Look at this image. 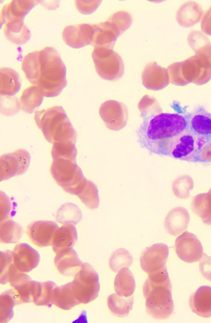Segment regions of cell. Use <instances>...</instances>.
<instances>
[{"instance_id": "cell-1", "label": "cell", "mask_w": 211, "mask_h": 323, "mask_svg": "<svg viewBox=\"0 0 211 323\" xmlns=\"http://www.w3.org/2000/svg\"><path fill=\"white\" fill-rule=\"evenodd\" d=\"M187 128L186 115L163 112L147 114L137 131L138 142L150 153L166 155L169 142Z\"/></svg>"}, {"instance_id": "cell-2", "label": "cell", "mask_w": 211, "mask_h": 323, "mask_svg": "<svg viewBox=\"0 0 211 323\" xmlns=\"http://www.w3.org/2000/svg\"><path fill=\"white\" fill-rule=\"evenodd\" d=\"M143 292L147 312L157 319L168 318L174 310L171 285L166 267L148 274Z\"/></svg>"}, {"instance_id": "cell-3", "label": "cell", "mask_w": 211, "mask_h": 323, "mask_svg": "<svg viewBox=\"0 0 211 323\" xmlns=\"http://www.w3.org/2000/svg\"><path fill=\"white\" fill-rule=\"evenodd\" d=\"M66 67L58 52L47 46L39 51V66L35 85L42 90L44 96L59 95L67 85Z\"/></svg>"}, {"instance_id": "cell-4", "label": "cell", "mask_w": 211, "mask_h": 323, "mask_svg": "<svg viewBox=\"0 0 211 323\" xmlns=\"http://www.w3.org/2000/svg\"><path fill=\"white\" fill-rule=\"evenodd\" d=\"M34 120L44 137L50 143L71 142L75 143L76 133L61 106L37 111Z\"/></svg>"}, {"instance_id": "cell-5", "label": "cell", "mask_w": 211, "mask_h": 323, "mask_svg": "<svg viewBox=\"0 0 211 323\" xmlns=\"http://www.w3.org/2000/svg\"><path fill=\"white\" fill-rule=\"evenodd\" d=\"M131 23L132 17L129 13L124 11L114 13L106 21L94 24L91 44L95 47L112 49L119 36L128 29Z\"/></svg>"}, {"instance_id": "cell-6", "label": "cell", "mask_w": 211, "mask_h": 323, "mask_svg": "<svg viewBox=\"0 0 211 323\" xmlns=\"http://www.w3.org/2000/svg\"><path fill=\"white\" fill-rule=\"evenodd\" d=\"M50 172L56 183L71 194L76 195L86 180L76 162L70 160L53 159Z\"/></svg>"}, {"instance_id": "cell-7", "label": "cell", "mask_w": 211, "mask_h": 323, "mask_svg": "<svg viewBox=\"0 0 211 323\" xmlns=\"http://www.w3.org/2000/svg\"><path fill=\"white\" fill-rule=\"evenodd\" d=\"M71 284L73 294L80 303H88L98 296L100 288L99 275L88 263L82 264Z\"/></svg>"}, {"instance_id": "cell-8", "label": "cell", "mask_w": 211, "mask_h": 323, "mask_svg": "<svg viewBox=\"0 0 211 323\" xmlns=\"http://www.w3.org/2000/svg\"><path fill=\"white\" fill-rule=\"evenodd\" d=\"M206 141L194 134L188 128L169 144L166 155L188 162H199V155Z\"/></svg>"}, {"instance_id": "cell-9", "label": "cell", "mask_w": 211, "mask_h": 323, "mask_svg": "<svg viewBox=\"0 0 211 323\" xmlns=\"http://www.w3.org/2000/svg\"><path fill=\"white\" fill-rule=\"evenodd\" d=\"M92 58L97 73L104 79L114 80L123 72L124 63L121 57L111 48L95 47Z\"/></svg>"}, {"instance_id": "cell-10", "label": "cell", "mask_w": 211, "mask_h": 323, "mask_svg": "<svg viewBox=\"0 0 211 323\" xmlns=\"http://www.w3.org/2000/svg\"><path fill=\"white\" fill-rule=\"evenodd\" d=\"M31 157L23 149L2 155L0 157V180L8 179L24 173L28 169Z\"/></svg>"}, {"instance_id": "cell-11", "label": "cell", "mask_w": 211, "mask_h": 323, "mask_svg": "<svg viewBox=\"0 0 211 323\" xmlns=\"http://www.w3.org/2000/svg\"><path fill=\"white\" fill-rule=\"evenodd\" d=\"M174 248L178 257L187 263L199 261L204 254L203 248L199 240L195 235L188 231L177 237Z\"/></svg>"}, {"instance_id": "cell-12", "label": "cell", "mask_w": 211, "mask_h": 323, "mask_svg": "<svg viewBox=\"0 0 211 323\" xmlns=\"http://www.w3.org/2000/svg\"><path fill=\"white\" fill-rule=\"evenodd\" d=\"M169 254V248L166 244H153L145 250L141 256L142 269L148 275L165 268Z\"/></svg>"}, {"instance_id": "cell-13", "label": "cell", "mask_w": 211, "mask_h": 323, "mask_svg": "<svg viewBox=\"0 0 211 323\" xmlns=\"http://www.w3.org/2000/svg\"><path fill=\"white\" fill-rule=\"evenodd\" d=\"M94 24L81 23L65 26L63 31L65 43L74 48H79L91 43Z\"/></svg>"}, {"instance_id": "cell-14", "label": "cell", "mask_w": 211, "mask_h": 323, "mask_svg": "<svg viewBox=\"0 0 211 323\" xmlns=\"http://www.w3.org/2000/svg\"><path fill=\"white\" fill-rule=\"evenodd\" d=\"M188 129L196 136L211 143V114L202 107L186 114Z\"/></svg>"}, {"instance_id": "cell-15", "label": "cell", "mask_w": 211, "mask_h": 323, "mask_svg": "<svg viewBox=\"0 0 211 323\" xmlns=\"http://www.w3.org/2000/svg\"><path fill=\"white\" fill-rule=\"evenodd\" d=\"M59 228L51 221L40 220L30 223L27 228V234L36 245L42 247L51 245L55 233Z\"/></svg>"}, {"instance_id": "cell-16", "label": "cell", "mask_w": 211, "mask_h": 323, "mask_svg": "<svg viewBox=\"0 0 211 323\" xmlns=\"http://www.w3.org/2000/svg\"><path fill=\"white\" fill-rule=\"evenodd\" d=\"M11 253L14 265L21 272L31 271L40 262L39 253L27 243L16 245Z\"/></svg>"}, {"instance_id": "cell-17", "label": "cell", "mask_w": 211, "mask_h": 323, "mask_svg": "<svg viewBox=\"0 0 211 323\" xmlns=\"http://www.w3.org/2000/svg\"><path fill=\"white\" fill-rule=\"evenodd\" d=\"M32 281L29 276L19 271L13 263L11 264L9 271L8 282L16 291L21 303L33 301Z\"/></svg>"}, {"instance_id": "cell-18", "label": "cell", "mask_w": 211, "mask_h": 323, "mask_svg": "<svg viewBox=\"0 0 211 323\" xmlns=\"http://www.w3.org/2000/svg\"><path fill=\"white\" fill-rule=\"evenodd\" d=\"M190 219L188 211L184 207H176L167 214L164 221V226L170 235L177 236L187 229Z\"/></svg>"}, {"instance_id": "cell-19", "label": "cell", "mask_w": 211, "mask_h": 323, "mask_svg": "<svg viewBox=\"0 0 211 323\" xmlns=\"http://www.w3.org/2000/svg\"><path fill=\"white\" fill-rule=\"evenodd\" d=\"M77 240V233L74 225L64 224L56 231L51 245L57 255L72 249Z\"/></svg>"}, {"instance_id": "cell-20", "label": "cell", "mask_w": 211, "mask_h": 323, "mask_svg": "<svg viewBox=\"0 0 211 323\" xmlns=\"http://www.w3.org/2000/svg\"><path fill=\"white\" fill-rule=\"evenodd\" d=\"M189 304L192 311L204 317H211V286H202L192 294L190 298Z\"/></svg>"}, {"instance_id": "cell-21", "label": "cell", "mask_w": 211, "mask_h": 323, "mask_svg": "<svg viewBox=\"0 0 211 323\" xmlns=\"http://www.w3.org/2000/svg\"><path fill=\"white\" fill-rule=\"evenodd\" d=\"M39 0H12L3 6L1 11V25L9 21L23 20Z\"/></svg>"}, {"instance_id": "cell-22", "label": "cell", "mask_w": 211, "mask_h": 323, "mask_svg": "<svg viewBox=\"0 0 211 323\" xmlns=\"http://www.w3.org/2000/svg\"><path fill=\"white\" fill-rule=\"evenodd\" d=\"M83 263L73 248L57 254L54 258V264L58 272L62 275H74Z\"/></svg>"}, {"instance_id": "cell-23", "label": "cell", "mask_w": 211, "mask_h": 323, "mask_svg": "<svg viewBox=\"0 0 211 323\" xmlns=\"http://www.w3.org/2000/svg\"><path fill=\"white\" fill-rule=\"evenodd\" d=\"M3 33L8 40L18 45L25 43L31 37L30 32L24 24L23 20L7 22L4 26Z\"/></svg>"}, {"instance_id": "cell-24", "label": "cell", "mask_w": 211, "mask_h": 323, "mask_svg": "<svg viewBox=\"0 0 211 323\" xmlns=\"http://www.w3.org/2000/svg\"><path fill=\"white\" fill-rule=\"evenodd\" d=\"M0 94L3 96H12L17 94L21 87L19 74L14 69L2 67L0 70Z\"/></svg>"}, {"instance_id": "cell-25", "label": "cell", "mask_w": 211, "mask_h": 323, "mask_svg": "<svg viewBox=\"0 0 211 323\" xmlns=\"http://www.w3.org/2000/svg\"><path fill=\"white\" fill-rule=\"evenodd\" d=\"M56 284L52 281L41 282L32 280V294L33 302L38 306L51 307L52 298Z\"/></svg>"}, {"instance_id": "cell-26", "label": "cell", "mask_w": 211, "mask_h": 323, "mask_svg": "<svg viewBox=\"0 0 211 323\" xmlns=\"http://www.w3.org/2000/svg\"><path fill=\"white\" fill-rule=\"evenodd\" d=\"M203 15L201 6L195 2H187L179 8L176 20L179 24L185 27L194 25L199 22Z\"/></svg>"}, {"instance_id": "cell-27", "label": "cell", "mask_w": 211, "mask_h": 323, "mask_svg": "<svg viewBox=\"0 0 211 323\" xmlns=\"http://www.w3.org/2000/svg\"><path fill=\"white\" fill-rule=\"evenodd\" d=\"M44 95L38 86L33 85L26 88L20 98L21 108L25 112L32 113L41 105Z\"/></svg>"}, {"instance_id": "cell-28", "label": "cell", "mask_w": 211, "mask_h": 323, "mask_svg": "<svg viewBox=\"0 0 211 323\" xmlns=\"http://www.w3.org/2000/svg\"><path fill=\"white\" fill-rule=\"evenodd\" d=\"M52 303L58 307L68 310L80 304L72 291L71 282L57 286L54 291Z\"/></svg>"}, {"instance_id": "cell-29", "label": "cell", "mask_w": 211, "mask_h": 323, "mask_svg": "<svg viewBox=\"0 0 211 323\" xmlns=\"http://www.w3.org/2000/svg\"><path fill=\"white\" fill-rule=\"evenodd\" d=\"M114 289L120 296L128 297L134 293L135 281L133 274L128 268L121 269L115 278Z\"/></svg>"}, {"instance_id": "cell-30", "label": "cell", "mask_w": 211, "mask_h": 323, "mask_svg": "<svg viewBox=\"0 0 211 323\" xmlns=\"http://www.w3.org/2000/svg\"><path fill=\"white\" fill-rule=\"evenodd\" d=\"M107 304L113 315L120 317H126L132 308L133 298L120 296L117 293L112 294L107 298Z\"/></svg>"}, {"instance_id": "cell-31", "label": "cell", "mask_w": 211, "mask_h": 323, "mask_svg": "<svg viewBox=\"0 0 211 323\" xmlns=\"http://www.w3.org/2000/svg\"><path fill=\"white\" fill-rule=\"evenodd\" d=\"M21 303L14 289L7 290L0 296V322L7 323L12 319L14 312L13 308Z\"/></svg>"}, {"instance_id": "cell-32", "label": "cell", "mask_w": 211, "mask_h": 323, "mask_svg": "<svg viewBox=\"0 0 211 323\" xmlns=\"http://www.w3.org/2000/svg\"><path fill=\"white\" fill-rule=\"evenodd\" d=\"M23 231L22 227L13 220L0 221V240L2 243H16L21 239Z\"/></svg>"}, {"instance_id": "cell-33", "label": "cell", "mask_w": 211, "mask_h": 323, "mask_svg": "<svg viewBox=\"0 0 211 323\" xmlns=\"http://www.w3.org/2000/svg\"><path fill=\"white\" fill-rule=\"evenodd\" d=\"M191 208L193 212L201 218L203 223L211 225V200L207 193L194 196L191 200Z\"/></svg>"}, {"instance_id": "cell-34", "label": "cell", "mask_w": 211, "mask_h": 323, "mask_svg": "<svg viewBox=\"0 0 211 323\" xmlns=\"http://www.w3.org/2000/svg\"><path fill=\"white\" fill-rule=\"evenodd\" d=\"M82 218V213L80 208L75 204L67 203L62 205L58 209L56 219L63 224L75 225Z\"/></svg>"}, {"instance_id": "cell-35", "label": "cell", "mask_w": 211, "mask_h": 323, "mask_svg": "<svg viewBox=\"0 0 211 323\" xmlns=\"http://www.w3.org/2000/svg\"><path fill=\"white\" fill-rule=\"evenodd\" d=\"M89 209H95L99 204V197L97 186L91 181L86 180L76 195Z\"/></svg>"}, {"instance_id": "cell-36", "label": "cell", "mask_w": 211, "mask_h": 323, "mask_svg": "<svg viewBox=\"0 0 211 323\" xmlns=\"http://www.w3.org/2000/svg\"><path fill=\"white\" fill-rule=\"evenodd\" d=\"M39 51H34L26 55L22 59L21 67L27 80L35 85L39 66Z\"/></svg>"}, {"instance_id": "cell-37", "label": "cell", "mask_w": 211, "mask_h": 323, "mask_svg": "<svg viewBox=\"0 0 211 323\" xmlns=\"http://www.w3.org/2000/svg\"><path fill=\"white\" fill-rule=\"evenodd\" d=\"M51 153L53 159H64L74 162L76 160L77 149L73 142L56 143L53 144Z\"/></svg>"}, {"instance_id": "cell-38", "label": "cell", "mask_w": 211, "mask_h": 323, "mask_svg": "<svg viewBox=\"0 0 211 323\" xmlns=\"http://www.w3.org/2000/svg\"><path fill=\"white\" fill-rule=\"evenodd\" d=\"M132 262L133 258L130 253L124 248H120L111 255L109 266L113 271L117 272L122 268H128Z\"/></svg>"}, {"instance_id": "cell-39", "label": "cell", "mask_w": 211, "mask_h": 323, "mask_svg": "<svg viewBox=\"0 0 211 323\" xmlns=\"http://www.w3.org/2000/svg\"><path fill=\"white\" fill-rule=\"evenodd\" d=\"M193 187L192 180L189 178L176 179L172 184V190L174 194L180 199H186L190 196V192Z\"/></svg>"}, {"instance_id": "cell-40", "label": "cell", "mask_w": 211, "mask_h": 323, "mask_svg": "<svg viewBox=\"0 0 211 323\" xmlns=\"http://www.w3.org/2000/svg\"><path fill=\"white\" fill-rule=\"evenodd\" d=\"M13 263L11 251L5 250L0 252V282L1 284H5L8 282L9 271Z\"/></svg>"}, {"instance_id": "cell-41", "label": "cell", "mask_w": 211, "mask_h": 323, "mask_svg": "<svg viewBox=\"0 0 211 323\" xmlns=\"http://www.w3.org/2000/svg\"><path fill=\"white\" fill-rule=\"evenodd\" d=\"M3 105H1V112L6 115H11L19 111L20 103L15 97L3 96Z\"/></svg>"}, {"instance_id": "cell-42", "label": "cell", "mask_w": 211, "mask_h": 323, "mask_svg": "<svg viewBox=\"0 0 211 323\" xmlns=\"http://www.w3.org/2000/svg\"><path fill=\"white\" fill-rule=\"evenodd\" d=\"M101 2V0H76L75 2L78 10L83 14H90L93 13Z\"/></svg>"}, {"instance_id": "cell-43", "label": "cell", "mask_w": 211, "mask_h": 323, "mask_svg": "<svg viewBox=\"0 0 211 323\" xmlns=\"http://www.w3.org/2000/svg\"><path fill=\"white\" fill-rule=\"evenodd\" d=\"M199 263V269L203 276L211 281V257L204 253Z\"/></svg>"}, {"instance_id": "cell-44", "label": "cell", "mask_w": 211, "mask_h": 323, "mask_svg": "<svg viewBox=\"0 0 211 323\" xmlns=\"http://www.w3.org/2000/svg\"><path fill=\"white\" fill-rule=\"evenodd\" d=\"M0 221L8 219L11 215V204L6 194L1 192Z\"/></svg>"}, {"instance_id": "cell-45", "label": "cell", "mask_w": 211, "mask_h": 323, "mask_svg": "<svg viewBox=\"0 0 211 323\" xmlns=\"http://www.w3.org/2000/svg\"><path fill=\"white\" fill-rule=\"evenodd\" d=\"M201 27L203 32L211 36V6L202 16Z\"/></svg>"}, {"instance_id": "cell-46", "label": "cell", "mask_w": 211, "mask_h": 323, "mask_svg": "<svg viewBox=\"0 0 211 323\" xmlns=\"http://www.w3.org/2000/svg\"><path fill=\"white\" fill-rule=\"evenodd\" d=\"M207 193L208 197L210 198V199L211 200V189L209 191V192Z\"/></svg>"}]
</instances>
